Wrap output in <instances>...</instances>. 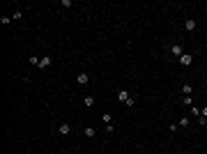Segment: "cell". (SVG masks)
I'll return each mask as SVG.
<instances>
[{
  "label": "cell",
  "mask_w": 207,
  "mask_h": 154,
  "mask_svg": "<svg viewBox=\"0 0 207 154\" xmlns=\"http://www.w3.org/2000/svg\"><path fill=\"white\" fill-rule=\"evenodd\" d=\"M193 62V55L191 53H182V58H180V65H184V67H189Z\"/></svg>",
  "instance_id": "obj_1"
},
{
  "label": "cell",
  "mask_w": 207,
  "mask_h": 154,
  "mask_svg": "<svg viewBox=\"0 0 207 154\" xmlns=\"http://www.w3.org/2000/svg\"><path fill=\"white\" fill-rule=\"evenodd\" d=\"M51 55H44V58H41V60H39V69H46V67H51Z\"/></svg>",
  "instance_id": "obj_2"
},
{
  "label": "cell",
  "mask_w": 207,
  "mask_h": 154,
  "mask_svg": "<svg viewBox=\"0 0 207 154\" xmlns=\"http://www.w3.org/2000/svg\"><path fill=\"white\" fill-rule=\"evenodd\" d=\"M76 81H78V85H88L90 78H88V74H85V72H81V74L76 76Z\"/></svg>",
  "instance_id": "obj_3"
},
{
  "label": "cell",
  "mask_w": 207,
  "mask_h": 154,
  "mask_svg": "<svg viewBox=\"0 0 207 154\" xmlns=\"http://www.w3.org/2000/svg\"><path fill=\"white\" fill-rule=\"evenodd\" d=\"M170 53H173V55H177V58H182V53H184V48H182L180 44H173V46H170Z\"/></svg>",
  "instance_id": "obj_4"
},
{
  "label": "cell",
  "mask_w": 207,
  "mask_h": 154,
  "mask_svg": "<svg viewBox=\"0 0 207 154\" xmlns=\"http://www.w3.org/2000/svg\"><path fill=\"white\" fill-rule=\"evenodd\" d=\"M69 134H72V124H67V122L60 124V136H69Z\"/></svg>",
  "instance_id": "obj_5"
},
{
  "label": "cell",
  "mask_w": 207,
  "mask_h": 154,
  "mask_svg": "<svg viewBox=\"0 0 207 154\" xmlns=\"http://www.w3.org/2000/svg\"><path fill=\"white\" fill-rule=\"evenodd\" d=\"M184 28H186V30H189V32H193V30H196V28H198V23H196V21H193V19H186Z\"/></svg>",
  "instance_id": "obj_6"
},
{
  "label": "cell",
  "mask_w": 207,
  "mask_h": 154,
  "mask_svg": "<svg viewBox=\"0 0 207 154\" xmlns=\"http://www.w3.org/2000/svg\"><path fill=\"white\" fill-rule=\"evenodd\" d=\"M129 92H127V90H120V92H118V101H124V103H127V101H129Z\"/></svg>",
  "instance_id": "obj_7"
},
{
  "label": "cell",
  "mask_w": 207,
  "mask_h": 154,
  "mask_svg": "<svg viewBox=\"0 0 207 154\" xmlns=\"http://www.w3.org/2000/svg\"><path fill=\"white\" fill-rule=\"evenodd\" d=\"M182 92H184L186 97H191V92H193V87L189 85V83H184V85H182Z\"/></svg>",
  "instance_id": "obj_8"
},
{
  "label": "cell",
  "mask_w": 207,
  "mask_h": 154,
  "mask_svg": "<svg viewBox=\"0 0 207 154\" xmlns=\"http://www.w3.org/2000/svg\"><path fill=\"white\" fill-rule=\"evenodd\" d=\"M94 136H97V131L92 127H85V138H94Z\"/></svg>",
  "instance_id": "obj_9"
},
{
  "label": "cell",
  "mask_w": 207,
  "mask_h": 154,
  "mask_svg": "<svg viewBox=\"0 0 207 154\" xmlns=\"http://www.w3.org/2000/svg\"><path fill=\"white\" fill-rule=\"evenodd\" d=\"M177 124H180V129H186V127H189V117H180Z\"/></svg>",
  "instance_id": "obj_10"
},
{
  "label": "cell",
  "mask_w": 207,
  "mask_h": 154,
  "mask_svg": "<svg viewBox=\"0 0 207 154\" xmlns=\"http://www.w3.org/2000/svg\"><path fill=\"white\" fill-rule=\"evenodd\" d=\"M83 101H85V106H94V97H90V94H88V97H85V99H83Z\"/></svg>",
  "instance_id": "obj_11"
},
{
  "label": "cell",
  "mask_w": 207,
  "mask_h": 154,
  "mask_svg": "<svg viewBox=\"0 0 207 154\" xmlns=\"http://www.w3.org/2000/svg\"><path fill=\"white\" fill-rule=\"evenodd\" d=\"M101 120H103L106 124H111V120H113V115H111V113H103V115H101Z\"/></svg>",
  "instance_id": "obj_12"
},
{
  "label": "cell",
  "mask_w": 207,
  "mask_h": 154,
  "mask_svg": "<svg viewBox=\"0 0 207 154\" xmlns=\"http://www.w3.org/2000/svg\"><path fill=\"white\" fill-rule=\"evenodd\" d=\"M182 103H184V106H193V99L191 97H184V99H182Z\"/></svg>",
  "instance_id": "obj_13"
},
{
  "label": "cell",
  "mask_w": 207,
  "mask_h": 154,
  "mask_svg": "<svg viewBox=\"0 0 207 154\" xmlns=\"http://www.w3.org/2000/svg\"><path fill=\"white\" fill-rule=\"evenodd\" d=\"M9 21H12V16H2V19H0V23H2V26H9Z\"/></svg>",
  "instance_id": "obj_14"
},
{
  "label": "cell",
  "mask_w": 207,
  "mask_h": 154,
  "mask_svg": "<svg viewBox=\"0 0 207 154\" xmlns=\"http://www.w3.org/2000/svg\"><path fill=\"white\" fill-rule=\"evenodd\" d=\"M30 65H35V67H39V58H37V55H32V58H30Z\"/></svg>",
  "instance_id": "obj_15"
},
{
  "label": "cell",
  "mask_w": 207,
  "mask_h": 154,
  "mask_svg": "<svg viewBox=\"0 0 207 154\" xmlns=\"http://www.w3.org/2000/svg\"><path fill=\"white\" fill-rule=\"evenodd\" d=\"M191 113L196 115V117H200V108H196V106H191Z\"/></svg>",
  "instance_id": "obj_16"
},
{
  "label": "cell",
  "mask_w": 207,
  "mask_h": 154,
  "mask_svg": "<svg viewBox=\"0 0 207 154\" xmlns=\"http://www.w3.org/2000/svg\"><path fill=\"white\" fill-rule=\"evenodd\" d=\"M200 115H202V117H207V106H205V108L200 110Z\"/></svg>",
  "instance_id": "obj_17"
}]
</instances>
